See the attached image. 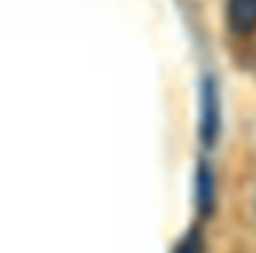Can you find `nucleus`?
Returning <instances> with one entry per match:
<instances>
[{
	"mask_svg": "<svg viewBox=\"0 0 256 253\" xmlns=\"http://www.w3.org/2000/svg\"><path fill=\"white\" fill-rule=\"evenodd\" d=\"M172 253H205V238H202V232H199V229H190V232L175 244Z\"/></svg>",
	"mask_w": 256,
	"mask_h": 253,
	"instance_id": "20e7f679",
	"label": "nucleus"
},
{
	"mask_svg": "<svg viewBox=\"0 0 256 253\" xmlns=\"http://www.w3.org/2000/svg\"><path fill=\"white\" fill-rule=\"evenodd\" d=\"M226 22L232 34L244 36L256 30V0H226Z\"/></svg>",
	"mask_w": 256,
	"mask_h": 253,
	"instance_id": "f03ea898",
	"label": "nucleus"
},
{
	"mask_svg": "<svg viewBox=\"0 0 256 253\" xmlns=\"http://www.w3.org/2000/svg\"><path fill=\"white\" fill-rule=\"evenodd\" d=\"M196 193H199V211H202V214H208V211H211V202H214V181H211V169H208V166H202V169H199Z\"/></svg>",
	"mask_w": 256,
	"mask_h": 253,
	"instance_id": "7ed1b4c3",
	"label": "nucleus"
},
{
	"mask_svg": "<svg viewBox=\"0 0 256 253\" xmlns=\"http://www.w3.org/2000/svg\"><path fill=\"white\" fill-rule=\"evenodd\" d=\"M199 136L202 145L211 148L220 136V90L214 78L202 82V112H199Z\"/></svg>",
	"mask_w": 256,
	"mask_h": 253,
	"instance_id": "f257e3e1",
	"label": "nucleus"
}]
</instances>
